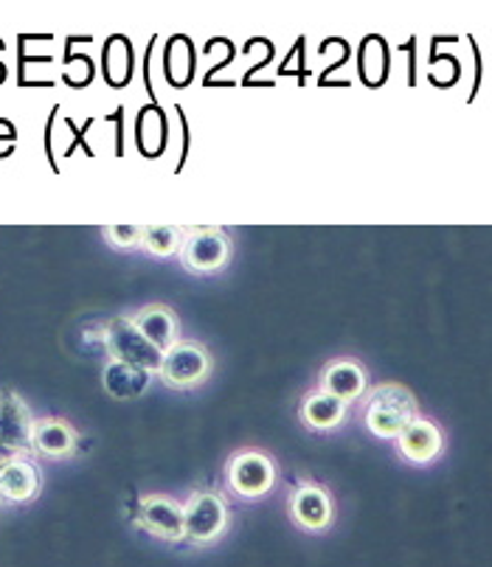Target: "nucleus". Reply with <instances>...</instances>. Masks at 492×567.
<instances>
[{"instance_id": "f257e3e1", "label": "nucleus", "mask_w": 492, "mask_h": 567, "mask_svg": "<svg viewBox=\"0 0 492 567\" xmlns=\"http://www.w3.org/2000/svg\"><path fill=\"white\" fill-rule=\"evenodd\" d=\"M417 419V402L400 385L377 388L366 408V427L377 439H400L402 430Z\"/></svg>"}, {"instance_id": "f03ea898", "label": "nucleus", "mask_w": 492, "mask_h": 567, "mask_svg": "<svg viewBox=\"0 0 492 567\" xmlns=\"http://www.w3.org/2000/svg\"><path fill=\"white\" fill-rule=\"evenodd\" d=\"M107 349L110 354L116 357V362H124V365H133V369L146 371H161L164 365V351L155 349L144 334L135 329L133 320L116 318L107 327Z\"/></svg>"}, {"instance_id": "7ed1b4c3", "label": "nucleus", "mask_w": 492, "mask_h": 567, "mask_svg": "<svg viewBox=\"0 0 492 567\" xmlns=\"http://www.w3.org/2000/svg\"><path fill=\"white\" fill-rule=\"evenodd\" d=\"M228 528V508L214 492H201L183 508V539L192 545H212Z\"/></svg>"}, {"instance_id": "20e7f679", "label": "nucleus", "mask_w": 492, "mask_h": 567, "mask_svg": "<svg viewBox=\"0 0 492 567\" xmlns=\"http://www.w3.org/2000/svg\"><path fill=\"white\" fill-rule=\"evenodd\" d=\"M208 374H212V357L203 346L177 340L170 351H164L161 377L170 388H195L206 382Z\"/></svg>"}, {"instance_id": "39448f33", "label": "nucleus", "mask_w": 492, "mask_h": 567, "mask_svg": "<svg viewBox=\"0 0 492 567\" xmlns=\"http://www.w3.org/2000/svg\"><path fill=\"white\" fill-rule=\"evenodd\" d=\"M181 256L192 272H217L232 259V241L217 228H197L183 239Z\"/></svg>"}, {"instance_id": "423d86ee", "label": "nucleus", "mask_w": 492, "mask_h": 567, "mask_svg": "<svg viewBox=\"0 0 492 567\" xmlns=\"http://www.w3.org/2000/svg\"><path fill=\"white\" fill-rule=\"evenodd\" d=\"M276 481V470L270 458L262 453H243L228 466V483L239 497L268 495Z\"/></svg>"}, {"instance_id": "0eeeda50", "label": "nucleus", "mask_w": 492, "mask_h": 567, "mask_svg": "<svg viewBox=\"0 0 492 567\" xmlns=\"http://www.w3.org/2000/svg\"><path fill=\"white\" fill-rule=\"evenodd\" d=\"M139 519L146 532L153 537L166 539V543H177L183 539V506H177L175 501L161 495H150L141 501Z\"/></svg>"}, {"instance_id": "6e6552de", "label": "nucleus", "mask_w": 492, "mask_h": 567, "mask_svg": "<svg viewBox=\"0 0 492 567\" xmlns=\"http://www.w3.org/2000/svg\"><path fill=\"white\" fill-rule=\"evenodd\" d=\"M34 439V422H31L25 404L12 393L0 396V447L9 453L25 450Z\"/></svg>"}, {"instance_id": "1a4fd4ad", "label": "nucleus", "mask_w": 492, "mask_h": 567, "mask_svg": "<svg viewBox=\"0 0 492 567\" xmlns=\"http://www.w3.org/2000/svg\"><path fill=\"white\" fill-rule=\"evenodd\" d=\"M400 444L402 458H408L411 464H431L439 453H442V433L433 422L426 419H413L402 435L397 439Z\"/></svg>"}, {"instance_id": "9d476101", "label": "nucleus", "mask_w": 492, "mask_h": 567, "mask_svg": "<svg viewBox=\"0 0 492 567\" xmlns=\"http://www.w3.org/2000/svg\"><path fill=\"white\" fill-rule=\"evenodd\" d=\"M290 514L305 532H324L332 523V503L318 486H305L293 495Z\"/></svg>"}, {"instance_id": "9b49d317", "label": "nucleus", "mask_w": 492, "mask_h": 567, "mask_svg": "<svg viewBox=\"0 0 492 567\" xmlns=\"http://www.w3.org/2000/svg\"><path fill=\"white\" fill-rule=\"evenodd\" d=\"M40 477L25 458H9L0 466V501L25 503L37 495Z\"/></svg>"}, {"instance_id": "f8f14e48", "label": "nucleus", "mask_w": 492, "mask_h": 567, "mask_svg": "<svg viewBox=\"0 0 492 567\" xmlns=\"http://www.w3.org/2000/svg\"><path fill=\"white\" fill-rule=\"evenodd\" d=\"M135 329L144 334L155 349L170 351L177 343V323L166 307H146L133 318Z\"/></svg>"}, {"instance_id": "ddd939ff", "label": "nucleus", "mask_w": 492, "mask_h": 567, "mask_svg": "<svg viewBox=\"0 0 492 567\" xmlns=\"http://www.w3.org/2000/svg\"><path fill=\"white\" fill-rule=\"evenodd\" d=\"M34 450L45 458H65L73 453L76 435L60 419H45V422L34 424V439H31Z\"/></svg>"}, {"instance_id": "4468645a", "label": "nucleus", "mask_w": 492, "mask_h": 567, "mask_svg": "<svg viewBox=\"0 0 492 567\" xmlns=\"http://www.w3.org/2000/svg\"><path fill=\"white\" fill-rule=\"evenodd\" d=\"M347 416V402H340L338 396L332 393L321 391V393H312L307 396L305 408H301V419L307 422V427L312 430H332L338 427Z\"/></svg>"}, {"instance_id": "2eb2a0df", "label": "nucleus", "mask_w": 492, "mask_h": 567, "mask_svg": "<svg viewBox=\"0 0 492 567\" xmlns=\"http://www.w3.org/2000/svg\"><path fill=\"white\" fill-rule=\"evenodd\" d=\"M366 388V374L363 369H358L355 362H332L327 371H324V391L338 396L340 402H352L363 393Z\"/></svg>"}, {"instance_id": "dca6fc26", "label": "nucleus", "mask_w": 492, "mask_h": 567, "mask_svg": "<svg viewBox=\"0 0 492 567\" xmlns=\"http://www.w3.org/2000/svg\"><path fill=\"white\" fill-rule=\"evenodd\" d=\"M146 385H150V374L133 369V365H124V362H110L104 371V388L110 396L135 399L146 391Z\"/></svg>"}, {"instance_id": "f3484780", "label": "nucleus", "mask_w": 492, "mask_h": 567, "mask_svg": "<svg viewBox=\"0 0 492 567\" xmlns=\"http://www.w3.org/2000/svg\"><path fill=\"white\" fill-rule=\"evenodd\" d=\"M183 239L186 236L181 234V228H172V225H146L141 245L153 256H172L175 250L183 248Z\"/></svg>"}, {"instance_id": "a211bd4d", "label": "nucleus", "mask_w": 492, "mask_h": 567, "mask_svg": "<svg viewBox=\"0 0 492 567\" xmlns=\"http://www.w3.org/2000/svg\"><path fill=\"white\" fill-rule=\"evenodd\" d=\"M104 236H107L116 248H135L144 239V228L141 225H113V228H104Z\"/></svg>"}, {"instance_id": "6ab92c4d", "label": "nucleus", "mask_w": 492, "mask_h": 567, "mask_svg": "<svg viewBox=\"0 0 492 567\" xmlns=\"http://www.w3.org/2000/svg\"><path fill=\"white\" fill-rule=\"evenodd\" d=\"M9 458H14V455H12V453H9V450H7V447H0V466L7 464V461H9Z\"/></svg>"}]
</instances>
